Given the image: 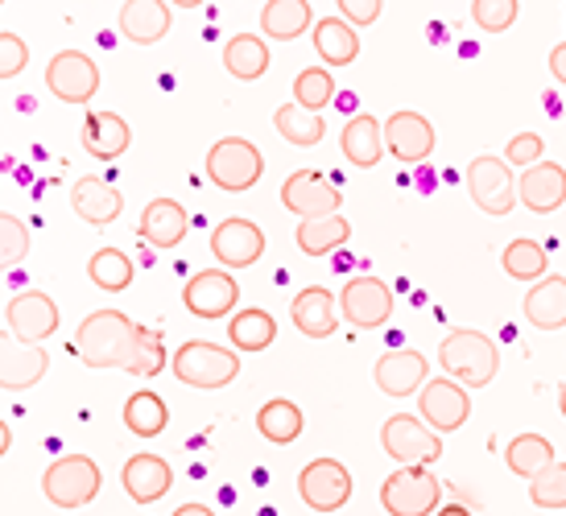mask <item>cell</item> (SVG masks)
<instances>
[{
    "label": "cell",
    "instance_id": "32",
    "mask_svg": "<svg viewBox=\"0 0 566 516\" xmlns=\"http://www.w3.org/2000/svg\"><path fill=\"white\" fill-rule=\"evenodd\" d=\"M223 66H228V75L240 78V83L261 78L269 71V42L261 33H237V38H228Z\"/></svg>",
    "mask_w": 566,
    "mask_h": 516
},
{
    "label": "cell",
    "instance_id": "29",
    "mask_svg": "<svg viewBox=\"0 0 566 516\" xmlns=\"http://www.w3.org/2000/svg\"><path fill=\"white\" fill-rule=\"evenodd\" d=\"M315 50L318 59H323V66H352L356 59H360V33L347 25L344 17H323V21H315Z\"/></svg>",
    "mask_w": 566,
    "mask_h": 516
},
{
    "label": "cell",
    "instance_id": "45",
    "mask_svg": "<svg viewBox=\"0 0 566 516\" xmlns=\"http://www.w3.org/2000/svg\"><path fill=\"white\" fill-rule=\"evenodd\" d=\"M542 149H546V145H542L537 133H517V137L509 141V149H504V161H509V166H521V170H530V166H537V161H546Z\"/></svg>",
    "mask_w": 566,
    "mask_h": 516
},
{
    "label": "cell",
    "instance_id": "14",
    "mask_svg": "<svg viewBox=\"0 0 566 516\" xmlns=\"http://www.w3.org/2000/svg\"><path fill=\"white\" fill-rule=\"evenodd\" d=\"M182 306H187L195 318H207V323L237 314V306H240L237 277H232L228 268H203V273H195L187 282V289H182Z\"/></svg>",
    "mask_w": 566,
    "mask_h": 516
},
{
    "label": "cell",
    "instance_id": "11",
    "mask_svg": "<svg viewBox=\"0 0 566 516\" xmlns=\"http://www.w3.org/2000/svg\"><path fill=\"white\" fill-rule=\"evenodd\" d=\"M282 207L298 220H327V215H339L344 194L318 170H294L282 182Z\"/></svg>",
    "mask_w": 566,
    "mask_h": 516
},
{
    "label": "cell",
    "instance_id": "12",
    "mask_svg": "<svg viewBox=\"0 0 566 516\" xmlns=\"http://www.w3.org/2000/svg\"><path fill=\"white\" fill-rule=\"evenodd\" d=\"M339 314L344 323H352L356 330H377L394 318V289L380 277H352L339 294Z\"/></svg>",
    "mask_w": 566,
    "mask_h": 516
},
{
    "label": "cell",
    "instance_id": "9",
    "mask_svg": "<svg viewBox=\"0 0 566 516\" xmlns=\"http://www.w3.org/2000/svg\"><path fill=\"white\" fill-rule=\"evenodd\" d=\"M418 413H422V422L434 430V434H455L468 425L472 418V397L468 389L451 380V376H434V380H426L422 392H418Z\"/></svg>",
    "mask_w": 566,
    "mask_h": 516
},
{
    "label": "cell",
    "instance_id": "47",
    "mask_svg": "<svg viewBox=\"0 0 566 516\" xmlns=\"http://www.w3.org/2000/svg\"><path fill=\"white\" fill-rule=\"evenodd\" d=\"M551 75L566 87V42H558V46L551 50Z\"/></svg>",
    "mask_w": 566,
    "mask_h": 516
},
{
    "label": "cell",
    "instance_id": "27",
    "mask_svg": "<svg viewBox=\"0 0 566 516\" xmlns=\"http://www.w3.org/2000/svg\"><path fill=\"white\" fill-rule=\"evenodd\" d=\"M133 145V128L120 112H87L83 120V149L95 161H116Z\"/></svg>",
    "mask_w": 566,
    "mask_h": 516
},
{
    "label": "cell",
    "instance_id": "22",
    "mask_svg": "<svg viewBox=\"0 0 566 516\" xmlns=\"http://www.w3.org/2000/svg\"><path fill=\"white\" fill-rule=\"evenodd\" d=\"M290 318L294 327L306 335V339H331L335 327H339V297L323 289V285H306L294 306H290Z\"/></svg>",
    "mask_w": 566,
    "mask_h": 516
},
{
    "label": "cell",
    "instance_id": "1",
    "mask_svg": "<svg viewBox=\"0 0 566 516\" xmlns=\"http://www.w3.org/2000/svg\"><path fill=\"white\" fill-rule=\"evenodd\" d=\"M142 330L125 310H92L75 330V356L87 368H120L133 376L137 368V351H142Z\"/></svg>",
    "mask_w": 566,
    "mask_h": 516
},
{
    "label": "cell",
    "instance_id": "6",
    "mask_svg": "<svg viewBox=\"0 0 566 516\" xmlns=\"http://www.w3.org/2000/svg\"><path fill=\"white\" fill-rule=\"evenodd\" d=\"M261 173H265V157L244 137H223L207 149V178H211V187L228 190V194L252 190L261 182Z\"/></svg>",
    "mask_w": 566,
    "mask_h": 516
},
{
    "label": "cell",
    "instance_id": "4",
    "mask_svg": "<svg viewBox=\"0 0 566 516\" xmlns=\"http://www.w3.org/2000/svg\"><path fill=\"white\" fill-rule=\"evenodd\" d=\"M99 487H104V471L92 454H63L42 475V496L54 508H83L99 496Z\"/></svg>",
    "mask_w": 566,
    "mask_h": 516
},
{
    "label": "cell",
    "instance_id": "10",
    "mask_svg": "<svg viewBox=\"0 0 566 516\" xmlns=\"http://www.w3.org/2000/svg\"><path fill=\"white\" fill-rule=\"evenodd\" d=\"M298 496L315 513H339L352 501V471L339 459H311L298 471Z\"/></svg>",
    "mask_w": 566,
    "mask_h": 516
},
{
    "label": "cell",
    "instance_id": "7",
    "mask_svg": "<svg viewBox=\"0 0 566 516\" xmlns=\"http://www.w3.org/2000/svg\"><path fill=\"white\" fill-rule=\"evenodd\" d=\"M380 446L401 467H430L442 459V434H434L422 418L413 413H394L380 425Z\"/></svg>",
    "mask_w": 566,
    "mask_h": 516
},
{
    "label": "cell",
    "instance_id": "16",
    "mask_svg": "<svg viewBox=\"0 0 566 516\" xmlns=\"http://www.w3.org/2000/svg\"><path fill=\"white\" fill-rule=\"evenodd\" d=\"M211 256H216L228 273H232V268L256 265V261L265 256V232L252 220H244V215H232V220H223L220 228L211 232Z\"/></svg>",
    "mask_w": 566,
    "mask_h": 516
},
{
    "label": "cell",
    "instance_id": "17",
    "mask_svg": "<svg viewBox=\"0 0 566 516\" xmlns=\"http://www.w3.org/2000/svg\"><path fill=\"white\" fill-rule=\"evenodd\" d=\"M50 372V356L42 344H21L13 330H0V389L25 392Z\"/></svg>",
    "mask_w": 566,
    "mask_h": 516
},
{
    "label": "cell",
    "instance_id": "39",
    "mask_svg": "<svg viewBox=\"0 0 566 516\" xmlns=\"http://www.w3.org/2000/svg\"><path fill=\"white\" fill-rule=\"evenodd\" d=\"M273 128H277L290 145H298V149H311V145H318V141H323V133H327L323 116L298 108V104H282V108L273 112Z\"/></svg>",
    "mask_w": 566,
    "mask_h": 516
},
{
    "label": "cell",
    "instance_id": "41",
    "mask_svg": "<svg viewBox=\"0 0 566 516\" xmlns=\"http://www.w3.org/2000/svg\"><path fill=\"white\" fill-rule=\"evenodd\" d=\"M25 256H30V228L9 211H0V273L21 265Z\"/></svg>",
    "mask_w": 566,
    "mask_h": 516
},
{
    "label": "cell",
    "instance_id": "33",
    "mask_svg": "<svg viewBox=\"0 0 566 516\" xmlns=\"http://www.w3.org/2000/svg\"><path fill=\"white\" fill-rule=\"evenodd\" d=\"M228 339L237 351H265L277 339V318L261 306H244L228 318Z\"/></svg>",
    "mask_w": 566,
    "mask_h": 516
},
{
    "label": "cell",
    "instance_id": "49",
    "mask_svg": "<svg viewBox=\"0 0 566 516\" xmlns=\"http://www.w3.org/2000/svg\"><path fill=\"white\" fill-rule=\"evenodd\" d=\"M9 446H13V430H9V422L0 418V459L9 454Z\"/></svg>",
    "mask_w": 566,
    "mask_h": 516
},
{
    "label": "cell",
    "instance_id": "19",
    "mask_svg": "<svg viewBox=\"0 0 566 516\" xmlns=\"http://www.w3.org/2000/svg\"><path fill=\"white\" fill-rule=\"evenodd\" d=\"M373 380L385 397H413L422 392V385L430 380V364H426L422 351H409V347H397V351H385L373 368Z\"/></svg>",
    "mask_w": 566,
    "mask_h": 516
},
{
    "label": "cell",
    "instance_id": "18",
    "mask_svg": "<svg viewBox=\"0 0 566 516\" xmlns=\"http://www.w3.org/2000/svg\"><path fill=\"white\" fill-rule=\"evenodd\" d=\"M434 125L426 120L422 112H394L389 120H385V149L401 161V166H422L426 157L434 154Z\"/></svg>",
    "mask_w": 566,
    "mask_h": 516
},
{
    "label": "cell",
    "instance_id": "31",
    "mask_svg": "<svg viewBox=\"0 0 566 516\" xmlns=\"http://www.w3.org/2000/svg\"><path fill=\"white\" fill-rule=\"evenodd\" d=\"M256 430H261V439L273 442V446H290V442L302 439V430H306V418H302V409L290 401V397H273L265 406L256 409Z\"/></svg>",
    "mask_w": 566,
    "mask_h": 516
},
{
    "label": "cell",
    "instance_id": "20",
    "mask_svg": "<svg viewBox=\"0 0 566 516\" xmlns=\"http://www.w3.org/2000/svg\"><path fill=\"white\" fill-rule=\"evenodd\" d=\"M517 199L534 215H551L566 203V170L558 161H537L517 178Z\"/></svg>",
    "mask_w": 566,
    "mask_h": 516
},
{
    "label": "cell",
    "instance_id": "15",
    "mask_svg": "<svg viewBox=\"0 0 566 516\" xmlns=\"http://www.w3.org/2000/svg\"><path fill=\"white\" fill-rule=\"evenodd\" d=\"M4 318H9V330H13V339L21 344H46L50 335L59 330V302L42 289H25V294H17L9 306H4Z\"/></svg>",
    "mask_w": 566,
    "mask_h": 516
},
{
    "label": "cell",
    "instance_id": "21",
    "mask_svg": "<svg viewBox=\"0 0 566 516\" xmlns=\"http://www.w3.org/2000/svg\"><path fill=\"white\" fill-rule=\"evenodd\" d=\"M120 484H125L128 501L133 504H158L166 492L174 487V471L170 463L161 459V454H133L125 463V471H120Z\"/></svg>",
    "mask_w": 566,
    "mask_h": 516
},
{
    "label": "cell",
    "instance_id": "38",
    "mask_svg": "<svg viewBox=\"0 0 566 516\" xmlns=\"http://www.w3.org/2000/svg\"><path fill=\"white\" fill-rule=\"evenodd\" d=\"M133 261H128L120 249H99L92 252V261H87V277H92L95 289H104V294H125L128 285H133Z\"/></svg>",
    "mask_w": 566,
    "mask_h": 516
},
{
    "label": "cell",
    "instance_id": "43",
    "mask_svg": "<svg viewBox=\"0 0 566 516\" xmlns=\"http://www.w3.org/2000/svg\"><path fill=\"white\" fill-rule=\"evenodd\" d=\"M521 4L517 0H472V21L484 33H504L517 21Z\"/></svg>",
    "mask_w": 566,
    "mask_h": 516
},
{
    "label": "cell",
    "instance_id": "35",
    "mask_svg": "<svg viewBox=\"0 0 566 516\" xmlns=\"http://www.w3.org/2000/svg\"><path fill=\"white\" fill-rule=\"evenodd\" d=\"M294 240H298V249L306 252V256H331V252H339L347 240H352V223H347L344 215L302 220L298 232H294Z\"/></svg>",
    "mask_w": 566,
    "mask_h": 516
},
{
    "label": "cell",
    "instance_id": "48",
    "mask_svg": "<svg viewBox=\"0 0 566 516\" xmlns=\"http://www.w3.org/2000/svg\"><path fill=\"white\" fill-rule=\"evenodd\" d=\"M170 516H216V513H211L207 504H182V508H174Z\"/></svg>",
    "mask_w": 566,
    "mask_h": 516
},
{
    "label": "cell",
    "instance_id": "24",
    "mask_svg": "<svg viewBox=\"0 0 566 516\" xmlns=\"http://www.w3.org/2000/svg\"><path fill=\"white\" fill-rule=\"evenodd\" d=\"M137 232H142V240L145 244H154V249H178L190 232L187 207L178 203V199H154V203L142 211Z\"/></svg>",
    "mask_w": 566,
    "mask_h": 516
},
{
    "label": "cell",
    "instance_id": "23",
    "mask_svg": "<svg viewBox=\"0 0 566 516\" xmlns=\"http://www.w3.org/2000/svg\"><path fill=\"white\" fill-rule=\"evenodd\" d=\"M71 207H75V215L83 223H92V228H108L112 220H120V211H125V199H120V190L112 187L108 178H80L75 187H71Z\"/></svg>",
    "mask_w": 566,
    "mask_h": 516
},
{
    "label": "cell",
    "instance_id": "50",
    "mask_svg": "<svg viewBox=\"0 0 566 516\" xmlns=\"http://www.w3.org/2000/svg\"><path fill=\"white\" fill-rule=\"evenodd\" d=\"M434 516H472V508H468V504H442Z\"/></svg>",
    "mask_w": 566,
    "mask_h": 516
},
{
    "label": "cell",
    "instance_id": "46",
    "mask_svg": "<svg viewBox=\"0 0 566 516\" xmlns=\"http://www.w3.org/2000/svg\"><path fill=\"white\" fill-rule=\"evenodd\" d=\"M380 0H339V17H344L352 30H364V25H373L380 17Z\"/></svg>",
    "mask_w": 566,
    "mask_h": 516
},
{
    "label": "cell",
    "instance_id": "26",
    "mask_svg": "<svg viewBox=\"0 0 566 516\" xmlns=\"http://www.w3.org/2000/svg\"><path fill=\"white\" fill-rule=\"evenodd\" d=\"M339 149L356 170H373L385 157V125L368 112H356L339 133Z\"/></svg>",
    "mask_w": 566,
    "mask_h": 516
},
{
    "label": "cell",
    "instance_id": "36",
    "mask_svg": "<svg viewBox=\"0 0 566 516\" xmlns=\"http://www.w3.org/2000/svg\"><path fill=\"white\" fill-rule=\"evenodd\" d=\"M504 463L521 480H534L537 471H546L558 459H554V442L546 434H517V439L509 442V451H504Z\"/></svg>",
    "mask_w": 566,
    "mask_h": 516
},
{
    "label": "cell",
    "instance_id": "13",
    "mask_svg": "<svg viewBox=\"0 0 566 516\" xmlns=\"http://www.w3.org/2000/svg\"><path fill=\"white\" fill-rule=\"evenodd\" d=\"M46 87L63 104H92V95L99 92V66L83 50H59L46 66Z\"/></svg>",
    "mask_w": 566,
    "mask_h": 516
},
{
    "label": "cell",
    "instance_id": "8",
    "mask_svg": "<svg viewBox=\"0 0 566 516\" xmlns=\"http://www.w3.org/2000/svg\"><path fill=\"white\" fill-rule=\"evenodd\" d=\"M468 194L472 203L484 211V215H509L513 207L521 203L517 199V173L504 157L480 154L468 166Z\"/></svg>",
    "mask_w": 566,
    "mask_h": 516
},
{
    "label": "cell",
    "instance_id": "42",
    "mask_svg": "<svg viewBox=\"0 0 566 516\" xmlns=\"http://www.w3.org/2000/svg\"><path fill=\"white\" fill-rule=\"evenodd\" d=\"M530 501L537 508H566V463H551L530 480Z\"/></svg>",
    "mask_w": 566,
    "mask_h": 516
},
{
    "label": "cell",
    "instance_id": "3",
    "mask_svg": "<svg viewBox=\"0 0 566 516\" xmlns=\"http://www.w3.org/2000/svg\"><path fill=\"white\" fill-rule=\"evenodd\" d=\"M170 372L190 389H223L240 376V351L237 347L207 344V339H187L170 356Z\"/></svg>",
    "mask_w": 566,
    "mask_h": 516
},
{
    "label": "cell",
    "instance_id": "5",
    "mask_svg": "<svg viewBox=\"0 0 566 516\" xmlns=\"http://www.w3.org/2000/svg\"><path fill=\"white\" fill-rule=\"evenodd\" d=\"M380 508L389 516H434L442 508V484L430 467H397L380 484Z\"/></svg>",
    "mask_w": 566,
    "mask_h": 516
},
{
    "label": "cell",
    "instance_id": "2",
    "mask_svg": "<svg viewBox=\"0 0 566 516\" xmlns=\"http://www.w3.org/2000/svg\"><path fill=\"white\" fill-rule=\"evenodd\" d=\"M439 364L442 376L459 380L463 389H484L501 372V351H496V344L488 339L484 330L459 327L439 344Z\"/></svg>",
    "mask_w": 566,
    "mask_h": 516
},
{
    "label": "cell",
    "instance_id": "25",
    "mask_svg": "<svg viewBox=\"0 0 566 516\" xmlns=\"http://www.w3.org/2000/svg\"><path fill=\"white\" fill-rule=\"evenodd\" d=\"M170 4L166 0H128L116 25L125 33L133 46H158L161 38L170 33Z\"/></svg>",
    "mask_w": 566,
    "mask_h": 516
},
{
    "label": "cell",
    "instance_id": "40",
    "mask_svg": "<svg viewBox=\"0 0 566 516\" xmlns=\"http://www.w3.org/2000/svg\"><path fill=\"white\" fill-rule=\"evenodd\" d=\"M331 99H335V75H331L327 66H306V71H298V78H294V104L298 108L323 116V108H327Z\"/></svg>",
    "mask_w": 566,
    "mask_h": 516
},
{
    "label": "cell",
    "instance_id": "51",
    "mask_svg": "<svg viewBox=\"0 0 566 516\" xmlns=\"http://www.w3.org/2000/svg\"><path fill=\"white\" fill-rule=\"evenodd\" d=\"M558 409H563V418H566V385L558 389Z\"/></svg>",
    "mask_w": 566,
    "mask_h": 516
},
{
    "label": "cell",
    "instance_id": "30",
    "mask_svg": "<svg viewBox=\"0 0 566 516\" xmlns=\"http://www.w3.org/2000/svg\"><path fill=\"white\" fill-rule=\"evenodd\" d=\"M315 25V9L306 0H269L261 9V33L273 42H294Z\"/></svg>",
    "mask_w": 566,
    "mask_h": 516
},
{
    "label": "cell",
    "instance_id": "44",
    "mask_svg": "<svg viewBox=\"0 0 566 516\" xmlns=\"http://www.w3.org/2000/svg\"><path fill=\"white\" fill-rule=\"evenodd\" d=\"M30 66V46L25 38H17L13 30L0 33V78H17Z\"/></svg>",
    "mask_w": 566,
    "mask_h": 516
},
{
    "label": "cell",
    "instance_id": "28",
    "mask_svg": "<svg viewBox=\"0 0 566 516\" xmlns=\"http://www.w3.org/2000/svg\"><path fill=\"white\" fill-rule=\"evenodd\" d=\"M521 306H525V318H530L537 330H563L566 327V277L551 273V277L534 282Z\"/></svg>",
    "mask_w": 566,
    "mask_h": 516
},
{
    "label": "cell",
    "instance_id": "37",
    "mask_svg": "<svg viewBox=\"0 0 566 516\" xmlns=\"http://www.w3.org/2000/svg\"><path fill=\"white\" fill-rule=\"evenodd\" d=\"M501 265L513 282H542V277H551V273H546V268H551V256H546V249H542L537 240H530V235L513 240V244L501 252Z\"/></svg>",
    "mask_w": 566,
    "mask_h": 516
},
{
    "label": "cell",
    "instance_id": "34",
    "mask_svg": "<svg viewBox=\"0 0 566 516\" xmlns=\"http://www.w3.org/2000/svg\"><path fill=\"white\" fill-rule=\"evenodd\" d=\"M166 425H170V406L161 401L158 392L142 389L125 401V430L128 434H137V439H158Z\"/></svg>",
    "mask_w": 566,
    "mask_h": 516
}]
</instances>
